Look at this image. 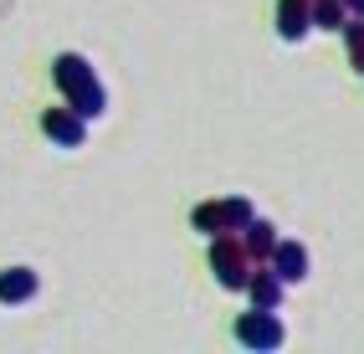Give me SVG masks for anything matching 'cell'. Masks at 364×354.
I'll use <instances>...</instances> for the list:
<instances>
[{"label":"cell","mask_w":364,"mask_h":354,"mask_svg":"<svg viewBox=\"0 0 364 354\" xmlns=\"http://www.w3.org/2000/svg\"><path fill=\"white\" fill-rule=\"evenodd\" d=\"M344 46H349V67L364 77V16H349V26H344Z\"/></svg>","instance_id":"12"},{"label":"cell","mask_w":364,"mask_h":354,"mask_svg":"<svg viewBox=\"0 0 364 354\" xmlns=\"http://www.w3.org/2000/svg\"><path fill=\"white\" fill-rule=\"evenodd\" d=\"M344 26H349L344 0H313V31H344Z\"/></svg>","instance_id":"11"},{"label":"cell","mask_w":364,"mask_h":354,"mask_svg":"<svg viewBox=\"0 0 364 354\" xmlns=\"http://www.w3.org/2000/svg\"><path fill=\"white\" fill-rule=\"evenodd\" d=\"M313 31V0H277V36L303 41Z\"/></svg>","instance_id":"7"},{"label":"cell","mask_w":364,"mask_h":354,"mask_svg":"<svg viewBox=\"0 0 364 354\" xmlns=\"http://www.w3.org/2000/svg\"><path fill=\"white\" fill-rule=\"evenodd\" d=\"M241 242H247V252H252V262H272V252H277V242H282V236H277V226L272 221H252L247 231H241Z\"/></svg>","instance_id":"10"},{"label":"cell","mask_w":364,"mask_h":354,"mask_svg":"<svg viewBox=\"0 0 364 354\" xmlns=\"http://www.w3.org/2000/svg\"><path fill=\"white\" fill-rule=\"evenodd\" d=\"M236 344L241 349H257V354H272V349H282V339H287V328H282V318H277V309H252V313H241L236 318Z\"/></svg>","instance_id":"4"},{"label":"cell","mask_w":364,"mask_h":354,"mask_svg":"<svg viewBox=\"0 0 364 354\" xmlns=\"http://www.w3.org/2000/svg\"><path fill=\"white\" fill-rule=\"evenodd\" d=\"M272 267H277V277L287 282V288H293V282H303V277H308V247H303V242H277Z\"/></svg>","instance_id":"9"},{"label":"cell","mask_w":364,"mask_h":354,"mask_svg":"<svg viewBox=\"0 0 364 354\" xmlns=\"http://www.w3.org/2000/svg\"><path fill=\"white\" fill-rule=\"evenodd\" d=\"M344 6H349V16H364V0H344Z\"/></svg>","instance_id":"13"},{"label":"cell","mask_w":364,"mask_h":354,"mask_svg":"<svg viewBox=\"0 0 364 354\" xmlns=\"http://www.w3.org/2000/svg\"><path fill=\"white\" fill-rule=\"evenodd\" d=\"M282 288H287V282L277 277V267L272 262H257L252 267V282H247V298H252V309H277Z\"/></svg>","instance_id":"6"},{"label":"cell","mask_w":364,"mask_h":354,"mask_svg":"<svg viewBox=\"0 0 364 354\" xmlns=\"http://www.w3.org/2000/svg\"><path fill=\"white\" fill-rule=\"evenodd\" d=\"M41 134L52 139L57 149H82V139H87V118L72 108V103L46 108V113H41Z\"/></svg>","instance_id":"5"},{"label":"cell","mask_w":364,"mask_h":354,"mask_svg":"<svg viewBox=\"0 0 364 354\" xmlns=\"http://www.w3.org/2000/svg\"><path fill=\"white\" fill-rule=\"evenodd\" d=\"M257 221V205L247 195H221V200H200L190 210V226L200 236H226V231H247Z\"/></svg>","instance_id":"3"},{"label":"cell","mask_w":364,"mask_h":354,"mask_svg":"<svg viewBox=\"0 0 364 354\" xmlns=\"http://www.w3.org/2000/svg\"><path fill=\"white\" fill-rule=\"evenodd\" d=\"M52 82H57V92H62V98L77 108L82 118H103V113H108V92H103V82H98V73H92L87 57L62 52V57L52 62Z\"/></svg>","instance_id":"1"},{"label":"cell","mask_w":364,"mask_h":354,"mask_svg":"<svg viewBox=\"0 0 364 354\" xmlns=\"http://www.w3.org/2000/svg\"><path fill=\"white\" fill-rule=\"evenodd\" d=\"M252 252L247 242H241V231H226V236H210V272L215 282H221L226 293H247V282H252Z\"/></svg>","instance_id":"2"},{"label":"cell","mask_w":364,"mask_h":354,"mask_svg":"<svg viewBox=\"0 0 364 354\" xmlns=\"http://www.w3.org/2000/svg\"><path fill=\"white\" fill-rule=\"evenodd\" d=\"M36 288H41V277H36L31 267H6V272H0V303H6V309H21V303H31Z\"/></svg>","instance_id":"8"}]
</instances>
